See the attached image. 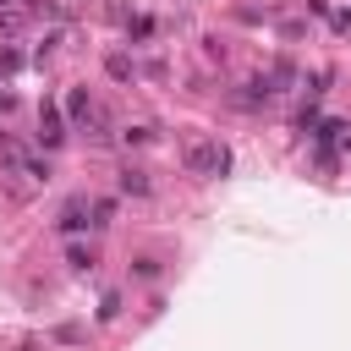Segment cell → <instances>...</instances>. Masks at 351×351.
I'll use <instances>...</instances> for the list:
<instances>
[{
	"instance_id": "6da1fadb",
	"label": "cell",
	"mask_w": 351,
	"mask_h": 351,
	"mask_svg": "<svg viewBox=\"0 0 351 351\" xmlns=\"http://www.w3.org/2000/svg\"><path fill=\"white\" fill-rule=\"evenodd\" d=\"M186 170L192 176H230V148L219 137H197V143H186Z\"/></svg>"
},
{
	"instance_id": "7a4b0ae2",
	"label": "cell",
	"mask_w": 351,
	"mask_h": 351,
	"mask_svg": "<svg viewBox=\"0 0 351 351\" xmlns=\"http://www.w3.org/2000/svg\"><path fill=\"white\" fill-rule=\"evenodd\" d=\"M66 110H71V121H77V126H88V137H93V143H104V137H110V132H104V115H99V104L88 99V88H71Z\"/></svg>"
},
{
	"instance_id": "3957f363",
	"label": "cell",
	"mask_w": 351,
	"mask_h": 351,
	"mask_svg": "<svg viewBox=\"0 0 351 351\" xmlns=\"http://www.w3.org/2000/svg\"><path fill=\"white\" fill-rule=\"evenodd\" d=\"M60 137H66V121H60V110L44 99V104H38V143H44V148H55Z\"/></svg>"
},
{
	"instance_id": "277c9868",
	"label": "cell",
	"mask_w": 351,
	"mask_h": 351,
	"mask_svg": "<svg viewBox=\"0 0 351 351\" xmlns=\"http://www.w3.org/2000/svg\"><path fill=\"white\" fill-rule=\"evenodd\" d=\"M82 225H88V197H71V203L60 208V230L71 236V230H82Z\"/></svg>"
},
{
	"instance_id": "5b68a950",
	"label": "cell",
	"mask_w": 351,
	"mask_h": 351,
	"mask_svg": "<svg viewBox=\"0 0 351 351\" xmlns=\"http://www.w3.org/2000/svg\"><path fill=\"white\" fill-rule=\"evenodd\" d=\"M121 192H132V197H148V176L126 165V170H121Z\"/></svg>"
},
{
	"instance_id": "8992f818",
	"label": "cell",
	"mask_w": 351,
	"mask_h": 351,
	"mask_svg": "<svg viewBox=\"0 0 351 351\" xmlns=\"http://www.w3.org/2000/svg\"><path fill=\"white\" fill-rule=\"evenodd\" d=\"M104 71H110V77H115V82H132V77H137V71H132V60H126V55H110V60H104Z\"/></svg>"
},
{
	"instance_id": "52a82bcc",
	"label": "cell",
	"mask_w": 351,
	"mask_h": 351,
	"mask_svg": "<svg viewBox=\"0 0 351 351\" xmlns=\"http://www.w3.org/2000/svg\"><path fill=\"white\" fill-rule=\"evenodd\" d=\"M66 263H71L77 274H88V269H93V252H88V247H71V252H66Z\"/></svg>"
},
{
	"instance_id": "ba28073f",
	"label": "cell",
	"mask_w": 351,
	"mask_h": 351,
	"mask_svg": "<svg viewBox=\"0 0 351 351\" xmlns=\"http://www.w3.org/2000/svg\"><path fill=\"white\" fill-rule=\"evenodd\" d=\"M132 274H137V280H154V274H159V263H154V258H137V263H132Z\"/></svg>"
},
{
	"instance_id": "9c48e42d",
	"label": "cell",
	"mask_w": 351,
	"mask_h": 351,
	"mask_svg": "<svg viewBox=\"0 0 351 351\" xmlns=\"http://www.w3.org/2000/svg\"><path fill=\"white\" fill-rule=\"evenodd\" d=\"M115 313H121V296H115V291H110V296H104V302H99V318H104V324H110V318H115Z\"/></svg>"
},
{
	"instance_id": "30bf717a",
	"label": "cell",
	"mask_w": 351,
	"mask_h": 351,
	"mask_svg": "<svg viewBox=\"0 0 351 351\" xmlns=\"http://www.w3.org/2000/svg\"><path fill=\"white\" fill-rule=\"evenodd\" d=\"M16 66H22V55L16 49H0V71H16Z\"/></svg>"
},
{
	"instance_id": "8fae6325",
	"label": "cell",
	"mask_w": 351,
	"mask_h": 351,
	"mask_svg": "<svg viewBox=\"0 0 351 351\" xmlns=\"http://www.w3.org/2000/svg\"><path fill=\"white\" fill-rule=\"evenodd\" d=\"M0 5H5V0H0Z\"/></svg>"
}]
</instances>
